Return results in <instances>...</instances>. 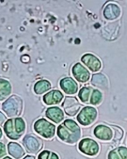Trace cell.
I'll list each match as a JSON object with an SVG mask.
<instances>
[{
  "label": "cell",
  "mask_w": 127,
  "mask_h": 159,
  "mask_svg": "<svg viewBox=\"0 0 127 159\" xmlns=\"http://www.w3.org/2000/svg\"><path fill=\"white\" fill-rule=\"evenodd\" d=\"M57 135L63 142L74 144L81 137V129L76 121L67 119L58 127Z\"/></svg>",
  "instance_id": "6da1fadb"
},
{
  "label": "cell",
  "mask_w": 127,
  "mask_h": 159,
  "mask_svg": "<svg viewBox=\"0 0 127 159\" xmlns=\"http://www.w3.org/2000/svg\"><path fill=\"white\" fill-rule=\"evenodd\" d=\"M26 129V122L21 118L9 119L4 125V130L7 136L15 140L21 139L25 134Z\"/></svg>",
  "instance_id": "7a4b0ae2"
},
{
  "label": "cell",
  "mask_w": 127,
  "mask_h": 159,
  "mask_svg": "<svg viewBox=\"0 0 127 159\" xmlns=\"http://www.w3.org/2000/svg\"><path fill=\"white\" fill-rule=\"evenodd\" d=\"M2 108L8 117L19 116L23 110V101L21 97L14 95L2 103Z\"/></svg>",
  "instance_id": "3957f363"
},
{
  "label": "cell",
  "mask_w": 127,
  "mask_h": 159,
  "mask_svg": "<svg viewBox=\"0 0 127 159\" xmlns=\"http://www.w3.org/2000/svg\"><path fill=\"white\" fill-rule=\"evenodd\" d=\"M33 127L37 134L43 138L50 139L55 136L56 126L46 119H40L36 120Z\"/></svg>",
  "instance_id": "277c9868"
},
{
  "label": "cell",
  "mask_w": 127,
  "mask_h": 159,
  "mask_svg": "<svg viewBox=\"0 0 127 159\" xmlns=\"http://www.w3.org/2000/svg\"><path fill=\"white\" fill-rule=\"evenodd\" d=\"M97 112L95 108L87 106L82 109L77 119L79 124L83 126H87L92 124L96 119Z\"/></svg>",
  "instance_id": "5b68a950"
},
{
  "label": "cell",
  "mask_w": 127,
  "mask_h": 159,
  "mask_svg": "<svg viewBox=\"0 0 127 159\" xmlns=\"http://www.w3.org/2000/svg\"><path fill=\"white\" fill-rule=\"evenodd\" d=\"M23 144L29 153L35 154L42 149V141L40 138L34 135H27L23 139Z\"/></svg>",
  "instance_id": "8992f818"
},
{
  "label": "cell",
  "mask_w": 127,
  "mask_h": 159,
  "mask_svg": "<svg viewBox=\"0 0 127 159\" xmlns=\"http://www.w3.org/2000/svg\"><path fill=\"white\" fill-rule=\"evenodd\" d=\"M81 104L75 97L67 96L62 104L63 108L68 116H76L81 109Z\"/></svg>",
  "instance_id": "52a82bcc"
},
{
  "label": "cell",
  "mask_w": 127,
  "mask_h": 159,
  "mask_svg": "<svg viewBox=\"0 0 127 159\" xmlns=\"http://www.w3.org/2000/svg\"><path fill=\"white\" fill-rule=\"evenodd\" d=\"M78 148L82 153L89 156L96 154L99 150L97 143L89 139H83L81 140L78 145Z\"/></svg>",
  "instance_id": "ba28073f"
},
{
  "label": "cell",
  "mask_w": 127,
  "mask_h": 159,
  "mask_svg": "<svg viewBox=\"0 0 127 159\" xmlns=\"http://www.w3.org/2000/svg\"><path fill=\"white\" fill-rule=\"evenodd\" d=\"M81 61L92 72L98 71L101 68L100 60L93 54H84L81 58Z\"/></svg>",
  "instance_id": "9c48e42d"
},
{
  "label": "cell",
  "mask_w": 127,
  "mask_h": 159,
  "mask_svg": "<svg viewBox=\"0 0 127 159\" xmlns=\"http://www.w3.org/2000/svg\"><path fill=\"white\" fill-rule=\"evenodd\" d=\"M72 74L78 81L81 83H86L89 80L91 74L88 70L81 63L75 64L73 67Z\"/></svg>",
  "instance_id": "30bf717a"
},
{
  "label": "cell",
  "mask_w": 127,
  "mask_h": 159,
  "mask_svg": "<svg viewBox=\"0 0 127 159\" xmlns=\"http://www.w3.org/2000/svg\"><path fill=\"white\" fill-rule=\"evenodd\" d=\"M60 85L62 90L67 94H75L78 90V85L72 77H65L61 80Z\"/></svg>",
  "instance_id": "8fae6325"
},
{
  "label": "cell",
  "mask_w": 127,
  "mask_h": 159,
  "mask_svg": "<svg viewBox=\"0 0 127 159\" xmlns=\"http://www.w3.org/2000/svg\"><path fill=\"white\" fill-rule=\"evenodd\" d=\"M64 98L63 93L58 90H53L43 96V100L47 105L60 104Z\"/></svg>",
  "instance_id": "7c38bea8"
},
{
  "label": "cell",
  "mask_w": 127,
  "mask_h": 159,
  "mask_svg": "<svg viewBox=\"0 0 127 159\" xmlns=\"http://www.w3.org/2000/svg\"><path fill=\"white\" fill-rule=\"evenodd\" d=\"M46 118L56 124H59L64 119V114L61 109L58 107H52L46 111Z\"/></svg>",
  "instance_id": "4fadbf2b"
},
{
  "label": "cell",
  "mask_w": 127,
  "mask_h": 159,
  "mask_svg": "<svg viewBox=\"0 0 127 159\" xmlns=\"http://www.w3.org/2000/svg\"><path fill=\"white\" fill-rule=\"evenodd\" d=\"M121 12V9L117 5L110 3L105 6L103 11V16L106 20H113L120 16Z\"/></svg>",
  "instance_id": "5bb4252c"
},
{
  "label": "cell",
  "mask_w": 127,
  "mask_h": 159,
  "mask_svg": "<svg viewBox=\"0 0 127 159\" xmlns=\"http://www.w3.org/2000/svg\"><path fill=\"white\" fill-rule=\"evenodd\" d=\"M94 134L97 139L102 140H109L113 136V132L110 127L102 125L95 127Z\"/></svg>",
  "instance_id": "9a60e30c"
},
{
  "label": "cell",
  "mask_w": 127,
  "mask_h": 159,
  "mask_svg": "<svg viewBox=\"0 0 127 159\" xmlns=\"http://www.w3.org/2000/svg\"><path fill=\"white\" fill-rule=\"evenodd\" d=\"M92 85L102 90H106L108 88V79L105 75L101 73L94 74L91 80Z\"/></svg>",
  "instance_id": "2e32d148"
},
{
  "label": "cell",
  "mask_w": 127,
  "mask_h": 159,
  "mask_svg": "<svg viewBox=\"0 0 127 159\" xmlns=\"http://www.w3.org/2000/svg\"><path fill=\"white\" fill-rule=\"evenodd\" d=\"M9 154L16 159H20L25 155V150L18 143L10 142L7 145Z\"/></svg>",
  "instance_id": "e0dca14e"
},
{
  "label": "cell",
  "mask_w": 127,
  "mask_h": 159,
  "mask_svg": "<svg viewBox=\"0 0 127 159\" xmlns=\"http://www.w3.org/2000/svg\"><path fill=\"white\" fill-rule=\"evenodd\" d=\"M12 93V86L9 81L0 79V101L6 99Z\"/></svg>",
  "instance_id": "ac0fdd59"
},
{
  "label": "cell",
  "mask_w": 127,
  "mask_h": 159,
  "mask_svg": "<svg viewBox=\"0 0 127 159\" xmlns=\"http://www.w3.org/2000/svg\"><path fill=\"white\" fill-rule=\"evenodd\" d=\"M51 88V85L49 81L41 80L34 85V91L36 94L41 95L49 90Z\"/></svg>",
  "instance_id": "d6986e66"
},
{
  "label": "cell",
  "mask_w": 127,
  "mask_h": 159,
  "mask_svg": "<svg viewBox=\"0 0 127 159\" xmlns=\"http://www.w3.org/2000/svg\"><path fill=\"white\" fill-rule=\"evenodd\" d=\"M93 88L91 87H84L79 90L78 96L80 100L84 104L89 103V98L92 95Z\"/></svg>",
  "instance_id": "ffe728a7"
},
{
  "label": "cell",
  "mask_w": 127,
  "mask_h": 159,
  "mask_svg": "<svg viewBox=\"0 0 127 159\" xmlns=\"http://www.w3.org/2000/svg\"><path fill=\"white\" fill-rule=\"evenodd\" d=\"M109 159H127V149L120 147L110 152Z\"/></svg>",
  "instance_id": "44dd1931"
},
{
  "label": "cell",
  "mask_w": 127,
  "mask_h": 159,
  "mask_svg": "<svg viewBox=\"0 0 127 159\" xmlns=\"http://www.w3.org/2000/svg\"><path fill=\"white\" fill-rule=\"evenodd\" d=\"M102 94L98 89H93L91 95L89 103L92 105H97L100 104L102 100Z\"/></svg>",
  "instance_id": "7402d4cb"
},
{
  "label": "cell",
  "mask_w": 127,
  "mask_h": 159,
  "mask_svg": "<svg viewBox=\"0 0 127 159\" xmlns=\"http://www.w3.org/2000/svg\"><path fill=\"white\" fill-rule=\"evenodd\" d=\"M38 159H59V158L56 153L49 151L44 150L39 154Z\"/></svg>",
  "instance_id": "603a6c76"
},
{
  "label": "cell",
  "mask_w": 127,
  "mask_h": 159,
  "mask_svg": "<svg viewBox=\"0 0 127 159\" xmlns=\"http://www.w3.org/2000/svg\"><path fill=\"white\" fill-rule=\"evenodd\" d=\"M111 127H112L113 129L115 131V139H120L122 137L123 132L122 130L118 126H113L112 125Z\"/></svg>",
  "instance_id": "cb8c5ba5"
},
{
  "label": "cell",
  "mask_w": 127,
  "mask_h": 159,
  "mask_svg": "<svg viewBox=\"0 0 127 159\" xmlns=\"http://www.w3.org/2000/svg\"><path fill=\"white\" fill-rule=\"evenodd\" d=\"M7 155L6 147L4 143L0 142V159Z\"/></svg>",
  "instance_id": "d4e9b609"
},
{
  "label": "cell",
  "mask_w": 127,
  "mask_h": 159,
  "mask_svg": "<svg viewBox=\"0 0 127 159\" xmlns=\"http://www.w3.org/2000/svg\"><path fill=\"white\" fill-rule=\"evenodd\" d=\"M7 117L2 112L0 111V125L4 124L5 121L6 120Z\"/></svg>",
  "instance_id": "484cf974"
},
{
  "label": "cell",
  "mask_w": 127,
  "mask_h": 159,
  "mask_svg": "<svg viewBox=\"0 0 127 159\" xmlns=\"http://www.w3.org/2000/svg\"><path fill=\"white\" fill-rule=\"evenodd\" d=\"M23 159H35V158L33 156H27L25 158H23Z\"/></svg>",
  "instance_id": "4316f807"
},
{
  "label": "cell",
  "mask_w": 127,
  "mask_h": 159,
  "mask_svg": "<svg viewBox=\"0 0 127 159\" xmlns=\"http://www.w3.org/2000/svg\"><path fill=\"white\" fill-rule=\"evenodd\" d=\"M2 136V132L1 129L0 128V140L1 139Z\"/></svg>",
  "instance_id": "83f0119b"
},
{
  "label": "cell",
  "mask_w": 127,
  "mask_h": 159,
  "mask_svg": "<svg viewBox=\"0 0 127 159\" xmlns=\"http://www.w3.org/2000/svg\"><path fill=\"white\" fill-rule=\"evenodd\" d=\"M12 159L11 158H10V157H5V158H4V159Z\"/></svg>",
  "instance_id": "f1b7e54d"
}]
</instances>
